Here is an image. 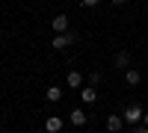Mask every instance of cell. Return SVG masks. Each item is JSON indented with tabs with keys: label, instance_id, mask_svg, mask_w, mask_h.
I'll return each instance as SVG.
<instances>
[{
	"label": "cell",
	"instance_id": "3",
	"mask_svg": "<svg viewBox=\"0 0 148 133\" xmlns=\"http://www.w3.org/2000/svg\"><path fill=\"white\" fill-rule=\"evenodd\" d=\"M68 121H71L74 127H83L86 121H89V115H86L83 110H71V113H68Z\"/></svg>",
	"mask_w": 148,
	"mask_h": 133
},
{
	"label": "cell",
	"instance_id": "2",
	"mask_svg": "<svg viewBox=\"0 0 148 133\" xmlns=\"http://www.w3.org/2000/svg\"><path fill=\"white\" fill-rule=\"evenodd\" d=\"M45 130H47V133H62V118H59V115H47Z\"/></svg>",
	"mask_w": 148,
	"mask_h": 133
},
{
	"label": "cell",
	"instance_id": "1",
	"mask_svg": "<svg viewBox=\"0 0 148 133\" xmlns=\"http://www.w3.org/2000/svg\"><path fill=\"white\" fill-rule=\"evenodd\" d=\"M142 115H145V110H142V106H139V104H130L127 110H125V115H121V118H125L127 124H139V121H142Z\"/></svg>",
	"mask_w": 148,
	"mask_h": 133
},
{
	"label": "cell",
	"instance_id": "15",
	"mask_svg": "<svg viewBox=\"0 0 148 133\" xmlns=\"http://www.w3.org/2000/svg\"><path fill=\"white\" fill-rule=\"evenodd\" d=\"M142 124H145V127H148V113H145V115H142Z\"/></svg>",
	"mask_w": 148,
	"mask_h": 133
},
{
	"label": "cell",
	"instance_id": "6",
	"mask_svg": "<svg viewBox=\"0 0 148 133\" xmlns=\"http://www.w3.org/2000/svg\"><path fill=\"white\" fill-rule=\"evenodd\" d=\"M125 83H127V86H139V83H142V74H139L136 68H127V71H125Z\"/></svg>",
	"mask_w": 148,
	"mask_h": 133
},
{
	"label": "cell",
	"instance_id": "9",
	"mask_svg": "<svg viewBox=\"0 0 148 133\" xmlns=\"http://www.w3.org/2000/svg\"><path fill=\"white\" fill-rule=\"evenodd\" d=\"M51 44H53V50H65V47H68L71 42H68V35H65V33H56Z\"/></svg>",
	"mask_w": 148,
	"mask_h": 133
},
{
	"label": "cell",
	"instance_id": "8",
	"mask_svg": "<svg viewBox=\"0 0 148 133\" xmlns=\"http://www.w3.org/2000/svg\"><path fill=\"white\" fill-rule=\"evenodd\" d=\"M121 124H125V118H121V115H107V130H110V133H119Z\"/></svg>",
	"mask_w": 148,
	"mask_h": 133
},
{
	"label": "cell",
	"instance_id": "7",
	"mask_svg": "<svg viewBox=\"0 0 148 133\" xmlns=\"http://www.w3.org/2000/svg\"><path fill=\"white\" fill-rule=\"evenodd\" d=\"M65 83H68L71 89H83V74H80V71H68Z\"/></svg>",
	"mask_w": 148,
	"mask_h": 133
},
{
	"label": "cell",
	"instance_id": "12",
	"mask_svg": "<svg viewBox=\"0 0 148 133\" xmlns=\"http://www.w3.org/2000/svg\"><path fill=\"white\" fill-rule=\"evenodd\" d=\"M98 80H101V71H92V74H89V83H92V86H95Z\"/></svg>",
	"mask_w": 148,
	"mask_h": 133
},
{
	"label": "cell",
	"instance_id": "4",
	"mask_svg": "<svg viewBox=\"0 0 148 133\" xmlns=\"http://www.w3.org/2000/svg\"><path fill=\"white\" fill-rule=\"evenodd\" d=\"M113 65H116V68H125V71H127V68H130V53H127V50H119V53L113 56Z\"/></svg>",
	"mask_w": 148,
	"mask_h": 133
},
{
	"label": "cell",
	"instance_id": "14",
	"mask_svg": "<svg viewBox=\"0 0 148 133\" xmlns=\"http://www.w3.org/2000/svg\"><path fill=\"white\" fill-rule=\"evenodd\" d=\"M110 3H113V6H125L127 0H110Z\"/></svg>",
	"mask_w": 148,
	"mask_h": 133
},
{
	"label": "cell",
	"instance_id": "10",
	"mask_svg": "<svg viewBox=\"0 0 148 133\" xmlns=\"http://www.w3.org/2000/svg\"><path fill=\"white\" fill-rule=\"evenodd\" d=\"M45 98L51 101V104H56V101H62V92H59V86H47L45 89Z\"/></svg>",
	"mask_w": 148,
	"mask_h": 133
},
{
	"label": "cell",
	"instance_id": "16",
	"mask_svg": "<svg viewBox=\"0 0 148 133\" xmlns=\"http://www.w3.org/2000/svg\"><path fill=\"white\" fill-rule=\"evenodd\" d=\"M83 133H92V130H83Z\"/></svg>",
	"mask_w": 148,
	"mask_h": 133
},
{
	"label": "cell",
	"instance_id": "5",
	"mask_svg": "<svg viewBox=\"0 0 148 133\" xmlns=\"http://www.w3.org/2000/svg\"><path fill=\"white\" fill-rule=\"evenodd\" d=\"M51 27H53V33H68V15H56L51 21Z\"/></svg>",
	"mask_w": 148,
	"mask_h": 133
},
{
	"label": "cell",
	"instance_id": "13",
	"mask_svg": "<svg viewBox=\"0 0 148 133\" xmlns=\"http://www.w3.org/2000/svg\"><path fill=\"white\" fill-rule=\"evenodd\" d=\"M98 3H101V0H83V6H89V9H92V6H98Z\"/></svg>",
	"mask_w": 148,
	"mask_h": 133
},
{
	"label": "cell",
	"instance_id": "17",
	"mask_svg": "<svg viewBox=\"0 0 148 133\" xmlns=\"http://www.w3.org/2000/svg\"><path fill=\"white\" fill-rule=\"evenodd\" d=\"M139 133H148V130H139Z\"/></svg>",
	"mask_w": 148,
	"mask_h": 133
},
{
	"label": "cell",
	"instance_id": "11",
	"mask_svg": "<svg viewBox=\"0 0 148 133\" xmlns=\"http://www.w3.org/2000/svg\"><path fill=\"white\" fill-rule=\"evenodd\" d=\"M80 98H83V104H95V101H98V92H95V86H89V89H80Z\"/></svg>",
	"mask_w": 148,
	"mask_h": 133
}]
</instances>
